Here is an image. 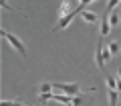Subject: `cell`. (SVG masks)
Here are the masks:
<instances>
[{"label": "cell", "mask_w": 121, "mask_h": 106, "mask_svg": "<svg viewBox=\"0 0 121 106\" xmlns=\"http://www.w3.org/2000/svg\"><path fill=\"white\" fill-rule=\"evenodd\" d=\"M0 34H2V38H6V40H8V42H10V46H12V48H14V50H16L20 56H24V58L28 56V54H26V48H24V44H22V40H20V38H16L14 34L6 32V30H0Z\"/></svg>", "instance_id": "1"}, {"label": "cell", "mask_w": 121, "mask_h": 106, "mask_svg": "<svg viewBox=\"0 0 121 106\" xmlns=\"http://www.w3.org/2000/svg\"><path fill=\"white\" fill-rule=\"evenodd\" d=\"M52 90H56L60 94H67V96H79L81 84H77V82H71V84H60V82H56V84H52Z\"/></svg>", "instance_id": "2"}, {"label": "cell", "mask_w": 121, "mask_h": 106, "mask_svg": "<svg viewBox=\"0 0 121 106\" xmlns=\"http://www.w3.org/2000/svg\"><path fill=\"white\" fill-rule=\"evenodd\" d=\"M83 10H85V6H79V8H77V10H73V12H71L69 16L60 18V20H59V22H56V24H55V28H52V32H56V30H63V28H67V26L71 24V20H73V18L77 16V14H81Z\"/></svg>", "instance_id": "3"}, {"label": "cell", "mask_w": 121, "mask_h": 106, "mask_svg": "<svg viewBox=\"0 0 121 106\" xmlns=\"http://www.w3.org/2000/svg\"><path fill=\"white\" fill-rule=\"evenodd\" d=\"M71 12H73V10H71V0H63V2H60V6H59V12H56V16H59V20H60V18L69 16Z\"/></svg>", "instance_id": "4"}, {"label": "cell", "mask_w": 121, "mask_h": 106, "mask_svg": "<svg viewBox=\"0 0 121 106\" xmlns=\"http://www.w3.org/2000/svg\"><path fill=\"white\" fill-rule=\"evenodd\" d=\"M101 46H103V42L99 40V42H97V50H95V62H97V66H99L101 70H103L107 62H105V58H103V52H101Z\"/></svg>", "instance_id": "5"}, {"label": "cell", "mask_w": 121, "mask_h": 106, "mask_svg": "<svg viewBox=\"0 0 121 106\" xmlns=\"http://www.w3.org/2000/svg\"><path fill=\"white\" fill-rule=\"evenodd\" d=\"M81 18H83L85 22H89V24H95V22L99 20V16H97L95 12H91V10H83V12H81Z\"/></svg>", "instance_id": "6"}, {"label": "cell", "mask_w": 121, "mask_h": 106, "mask_svg": "<svg viewBox=\"0 0 121 106\" xmlns=\"http://www.w3.org/2000/svg\"><path fill=\"white\" fill-rule=\"evenodd\" d=\"M111 22H109V16H105L103 20H101V36H109V32H111Z\"/></svg>", "instance_id": "7"}, {"label": "cell", "mask_w": 121, "mask_h": 106, "mask_svg": "<svg viewBox=\"0 0 121 106\" xmlns=\"http://www.w3.org/2000/svg\"><path fill=\"white\" fill-rule=\"evenodd\" d=\"M107 48L111 50V54H113V56L121 54V42H119V40H111V42L107 44Z\"/></svg>", "instance_id": "8"}, {"label": "cell", "mask_w": 121, "mask_h": 106, "mask_svg": "<svg viewBox=\"0 0 121 106\" xmlns=\"http://www.w3.org/2000/svg\"><path fill=\"white\" fill-rule=\"evenodd\" d=\"M107 96H109V106H117L119 92H117V90H107Z\"/></svg>", "instance_id": "9"}, {"label": "cell", "mask_w": 121, "mask_h": 106, "mask_svg": "<svg viewBox=\"0 0 121 106\" xmlns=\"http://www.w3.org/2000/svg\"><path fill=\"white\" fill-rule=\"evenodd\" d=\"M109 22H111V26H113V28H115V26H119V22H121V14H119V12L109 14Z\"/></svg>", "instance_id": "10"}, {"label": "cell", "mask_w": 121, "mask_h": 106, "mask_svg": "<svg viewBox=\"0 0 121 106\" xmlns=\"http://www.w3.org/2000/svg\"><path fill=\"white\" fill-rule=\"evenodd\" d=\"M117 80H119V78H113V76L105 78V82H107V90H117Z\"/></svg>", "instance_id": "11"}, {"label": "cell", "mask_w": 121, "mask_h": 106, "mask_svg": "<svg viewBox=\"0 0 121 106\" xmlns=\"http://www.w3.org/2000/svg\"><path fill=\"white\" fill-rule=\"evenodd\" d=\"M52 100V92H47V94H39V104H44V102Z\"/></svg>", "instance_id": "12"}, {"label": "cell", "mask_w": 121, "mask_h": 106, "mask_svg": "<svg viewBox=\"0 0 121 106\" xmlns=\"http://www.w3.org/2000/svg\"><path fill=\"white\" fill-rule=\"evenodd\" d=\"M83 94H79V96H73V102L71 104L73 106H85V98H81Z\"/></svg>", "instance_id": "13"}, {"label": "cell", "mask_w": 121, "mask_h": 106, "mask_svg": "<svg viewBox=\"0 0 121 106\" xmlns=\"http://www.w3.org/2000/svg\"><path fill=\"white\" fill-rule=\"evenodd\" d=\"M39 90H40V94H47V92H51V90H52V84H48V82H43V84L39 86Z\"/></svg>", "instance_id": "14"}, {"label": "cell", "mask_w": 121, "mask_h": 106, "mask_svg": "<svg viewBox=\"0 0 121 106\" xmlns=\"http://www.w3.org/2000/svg\"><path fill=\"white\" fill-rule=\"evenodd\" d=\"M117 4H121V0H109V2H107V12H111Z\"/></svg>", "instance_id": "15"}, {"label": "cell", "mask_w": 121, "mask_h": 106, "mask_svg": "<svg viewBox=\"0 0 121 106\" xmlns=\"http://www.w3.org/2000/svg\"><path fill=\"white\" fill-rule=\"evenodd\" d=\"M0 106H12V102H10V100H2V102H0Z\"/></svg>", "instance_id": "16"}, {"label": "cell", "mask_w": 121, "mask_h": 106, "mask_svg": "<svg viewBox=\"0 0 121 106\" xmlns=\"http://www.w3.org/2000/svg\"><path fill=\"white\" fill-rule=\"evenodd\" d=\"M0 4H2V8H6V10L10 8V6H8V2H6V0H0Z\"/></svg>", "instance_id": "17"}, {"label": "cell", "mask_w": 121, "mask_h": 106, "mask_svg": "<svg viewBox=\"0 0 121 106\" xmlns=\"http://www.w3.org/2000/svg\"><path fill=\"white\" fill-rule=\"evenodd\" d=\"M81 2V6H85V4H91V2H95V0H79Z\"/></svg>", "instance_id": "18"}, {"label": "cell", "mask_w": 121, "mask_h": 106, "mask_svg": "<svg viewBox=\"0 0 121 106\" xmlns=\"http://www.w3.org/2000/svg\"><path fill=\"white\" fill-rule=\"evenodd\" d=\"M117 92L121 94V78H119V80H117Z\"/></svg>", "instance_id": "19"}, {"label": "cell", "mask_w": 121, "mask_h": 106, "mask_svg": "<svg viewBox=\"0 0 121 106\" xmlns=\"http://www.w3.org/2000/svg\"><path fill=\"white\" fill-rule=\"evenodd\" d=\"M12 106H26V104H22V102H18V100H14V102H12Z\"/></svg>", "instance_id": "20"}, {"label": "cell", "mask_w": 121, "mask_h": 106, "mask_svg": "<svg viewBox=\"0 0 121 106\" xmlns=\"http://www.w3.org/2000/svg\"><path fill=\"white\" fill-rule=\"evenodd\" d=\"M117 76H119V78H121V66H119V68H117Z\"/></svg>", "instance_id": "21"}, {"label": "cell", "mask_w": 121, "mask_h": 106, "mask_svg": "<svg viewBox=\"0 0 121 106\" xmlns=\"http://www.w3.org/2000/svg\"><path fill=\"white\" fill-rule=\"evenodd\" d=\"M69 106H73V104H69Z\"/></svg>", "instance_id": "22"}]
</instances>
